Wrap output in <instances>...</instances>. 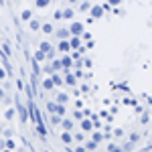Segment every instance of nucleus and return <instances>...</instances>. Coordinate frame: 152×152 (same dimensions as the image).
Instances as JSON below:
<instances>
[{
  "mask_svg": "<svg viewBox=\"0 0 152 152\" xmlns=\"http://www.w3.org/2000/svg\"><path fill=\"white\" fill-rule=\"evenodd\" d=\"M35 39L39 134L67 152H152V0H8Z\"/></svg>",
  "mask_w": 152,
  "mask_h": 152,
  "instance_id": "f257e3e1",
  "label": "nucleus"
}]
</instances>
